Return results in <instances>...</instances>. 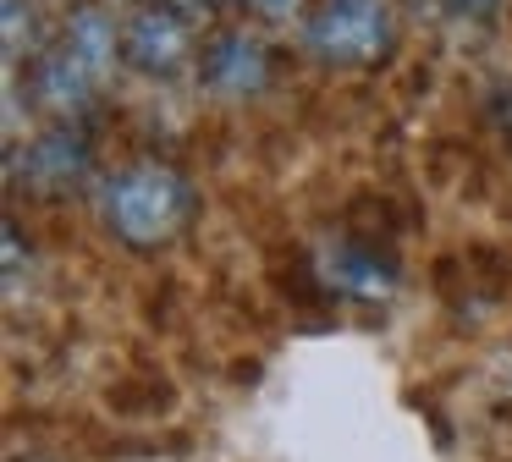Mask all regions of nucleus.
Returning a JSON list of instances; mask_svg holds the SVG:
<instances>
[{"label": "nucleus", "instance_id": "nucleus-7", "mask_svg": "<svg viewBox=\"0 0 512 462\" xmlns=\"http://www.w3.org/2000/svg\"><path fill=\"white\" fill-rule=\"evenodd\" d=\"M83 165H89V143L72 127H56L45 138H34V149H28V182L39 193H67L83 176Z\"/></svg>", "mask_w": 512, "mask_h": 462}, {"label": "nucleus", "instance_id": "nucleus-8", "mask_svg": "<svg viewBox=\"0 0 512 462\" xmlns=\"http://www.w3.org/2000/svg\"><path fill=\"white\" fill-rule=\"evenodd\" d=\"M6 286H23V231L12 226V220H6Z\"/></svg>", "mask_w": 512, "mask_h": 462}, {"label": "nucleus", "instance_id": "nucleus-4", "mask_svg": "<svg viewBox=\"0 0 512 462\" xmlns=\"http://www.w3.org/2000/svg\"><path fill=\"white\" fill-rule=\"evenodd\" d=\"M188 50H193V33L171 6H144L122 33V55L149 77H171L182 61H188Z\"/></svg>", "mask_w": 512, "mask_h": 462}, {"label": "nucleus", "instance_id": "nucleus-3", "mask_svg": "<svg viewBox=\"0 0 512 462\" xmlns=\"http://www.w3.org/2000/svg\"><path fill=\"white\" fill-rule=\"evenodd\" d=\"M391 44V11L386 0H325L309 22V50L331 66H364L380 61Z\"/></svg>", "mask_w": 512, "mask_h": 462}, {"label": "nucleus", "instance_id": "nucleus-1", "mask_svg": "<svg viewBox=\"0 0 512 462\" xmlns=\"http://www.w3.org/2000/svg\"><path fill=\"white\" fill-rule=\"evenodd\" d=\"M193 209V187L166 165H138L105 182V226L127 248H160Z\"/></svg>", "mask_w": 512, "mask_h": 462}, {"label": "nucleus", "instance_id": "nucleus-2", "mask_svg": "<svg viewBox=\"0 0 512 462\" xmlns=\"http://www.w3.org/2000/svg\"><path fill=\"white\" fill-rule=\"evenodd\" d=\"M111 61H116V28L105 22V11H94V6L72 11L61 39L39 61V99L50 110H78L105 83Z\"/></svg>", "mask_w": 512, "mask_h": 462}, {"label": "nucleus", "instance_id": "nucleus-5", "mask_svg": "<svg viewBox=\"0 0 512 462\" xmlns=\"http://www.w3.org/2000/svg\"><path fill=\"white\" fill-rule=\"evenodd\" d=\"M204 83L226 99H248L265 88V44L248 33H226L204 50Z\"/></svg>", "mask_w": 512, "mask_h": 462}, {"label": "nucleus", "instance_id": "nucleus-10", "mask_svg": "<svg viewBox=\"0 0 512 462\" xmlns=\"http://www.w3.org/2000/svg\"><path fill=\"white\" fill-rule=\"evenodd\" d=\"M259 11H265V17H287L292 6H298V0H254Z\"/></svg>", "mask_w": 512, "mask_h": 462}, {"label": "nucleus", "instance_id": "nucleus-6", "mask_svg": "<svg viewBox=\"0 0 512 462\" xmlns=\"http://www.w3.org/2000/svg\"><path fill=\"white\" fill-rule=\"evenodd\" d=\"M320 275L342 292H358V297H386L397 286V270H391L380 253L358 248V242H325L320 248Z\"/></svg>", "mask_w": 512, "mask_h": 462}, {"label": "nucleus", "instance_id": "nucleus-11", "mask_svg": "<svg viewBox=\"0 0 512 462\" xmlns=\"http://www.w3.org/2000/svg\"><path fill=\"white\" fill-rule=\"evenodd\" d=\"M485 6H490V0H452V11H468V17H479Z\"/></svg>", "mask_w": 512, "mask_h": 462}, {"label": "nucleus", "instance_id": "nucleus-9", "mask_svg": "<svg viewBox=\"0 0 512 462\" xmlns=\"http://www.w3.org/2000/svg\"><path fill=\"white\" fill-rule=\"evenodd\" d=\"M485 110H490V121H496V132L512 143V83H501L496 94H490V105H485Z\"/></svg>", "mask_w": 512, "mask_h": 462}]
</instances>
